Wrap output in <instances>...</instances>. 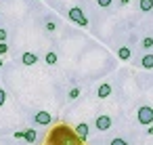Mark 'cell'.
<instances>
[{
	"mask_svg": "<svg viewBox=\"0 0 153 145\" xmlns=\"http://www.w3.org/2000/svg\"><path fill=\"white\" fill-rule=\"evenodd\" d=\"M59 139V145H80V139L74 135V130H69V128H59L57 132H55V137H53V141H57Z\"/></svg>",
	"mask_w": 153,
	"mask_h": 145,
	"instance_id": "1",
	"label": "cell"
},
{
	"mask_svg": "<svg viewBox=\"0 0 153 145\" xmlns=\"http://www.w3.org/2000/svg\"><path fill=\"white\" fill-rule=\"evenodd\" d=\"M67 17H69V21H74L76 25H80V28H88V17L84 15V11H82L80 7H71V9L67 11Z\"/></svg>",
	"mask_w": 153,
	"mask_h": 145,
	"instance_id": "2",
	"label": "cell"
},
{
	"mask_svg": "<svg viewBox=\"0 0 153 145\" xmlns=\"http://www.w3.org/2000/svg\"><path fill=\"white\" fill-rule=\"evenodd\" d=\"M136 120H138V124H143V126H151V124H153V107L140 105L138 111H136Z\"/></svg>",
	"mask_w": 153,
	"mask_h": 145,
	"instance_id": "3",
	"label": "cell"
},
{
	"mask_svg": "<svg viewBox=\"0 0 153 145\" xmlns=\"http://www.w3.org/2000/svg\"><path fill=\"white\" fill-rule=\"evenodd\" d=\"M34 122L40 124V126H48V124L53 122V116H51L48 111L42 109V111H36V114H34Z\"/></svg>",
	"mask_w": 153,
	"mask_h": 145,
	"instance_id": "4",
	"label": "cell"
},
{
	"mask_svg": "<svg viewBox=\"0 0 153 145\" xmlns=\"http://www.w3.org/2000/svg\"><path fill=\"white\" fill-rule=\"evenodd\" d=\"M21 63H23L25 67H34V65L38 63V55H36L34 51H25V53L21 55Z\"/></svg>",
	"mask_w": 153,
	"mask_h": 145,
	"instance_id": "5",
	"label": "cell"
},
{
	"mask_svg": "<svg viewBox=\"0 0 153 145\" xmlns=\"http://www.w3.org/2000/svg\"><path fill=\"white\" fill-rule=\"evenodd\" d=\"M88 132H90V126H88L86 122H80V124L74 128V135H76L80 141H86V139H88Z\"/></svg>",
	"mask_w": 153,
	"mask_h": 145,
	"instance_id": "6",
	"label": "cell"
},
{
	"mask_svg": "<svg viewBox=\"0 0 153 145\" xmlns=\"http://www.w3.org/2000/svg\"><path fill=\"white\" fill-rule=\"evenodd\" d=\"M111 124H113V120H111L109 116H99V118H94V126H97L99 130H109Z\"/></svg>",
	"mask_w": 153,
	"mask_h": 145,
	"instance_id": "7",
	"label": "cell"
},
{
	"mask_svg": "<svg viewBox=\"0 0 153 145\" xmlns=\"http://www.w3.org/2000/svg\"><path fill=\"white\" fill-rule=\"evenodd\" d=\"M111 93H113V88H111V84H107V82L99 84V88H97L99 99H107V97H111Z\"/></svg>",
	"mask_w": 153,
	"mask_h": 145,
	"instance_id": "8",
	"label": "cell"
},
{
	"mask_svg": "<svg viewBox=\"0 0 153 145\" xmlns=\"http://www.w3.org/2000/svg\"><path fill=\"white\" fill-rule=\"evenodd\" d=\"M140 67L143 70H151L153 67V53H145L140 57Z\"/></svg>",
	"mask_w": 153,
	"mask_h": 145,
	"instance_id": "9",
	"label": "cell"
},
{
	"mask_svg": "<svg viewBox=\"0 0 153 145\" xmlns=\"http://www.w3.org/2000/svg\"><path fill=\"white\" fill-rule=\"evenodd\" d=\"M130 57H132V51H130L128 46L117 49V59H120V61H130Z\"/></svg>",
	"mask_w": 153,
	"mask_h": 145,
	"instance_id": "10",
	"label": "cell"
},
{
	"mask_svg": "<svg viewBox=\"0 0 153 145\" xmlns=\"http://www.w3.org/2000/svg\"><path fill=\"white\" fill-rule=\"evenodd\" d=\"M38 139V132L34 130V128H30V130H23V141L25 143H34Z\"/></svg>",
	"mask_w": 153,
	"mask_h": 145,
	"instance_id": "11",
	"label": "cell"
},
{
	"mask_svg": "<svg viewBox=\"0 0 153 145\" xmlns=\"http://www.w3.org/2000/svg\"><path fill=\"white\" fill-rule=\"evenodd\" d=\"M138 9L143 13H151L153 11V0H138Z\"/></svg>",
	"mask_w": 153,
	"mask_h": 145,
	"instance_id": "12",
	"label": "cell"
},
{
	"mask_svg": "<svg viewBox=\"0 0 153 145\" xmlns=\"http://www.w3.org/2000/svg\"><path fill=\"white\" fill-rule=\"evenodd\" d=\"M44 61H46L48 65H57V61H59V55H57L55 51H48V53L44 55Z\"/></svg>",
	"mask_w": 153,
	"mask_h": 145,
	"instance_id": "13",
	"label": "cell"
},
{
	"mask_svg": "<svg viewBox=\"0 0 153 145\" xmlns=\"http://www.w3.org/2000/svg\"><path fill=\"white\" fill-rule=\"evenodd\" d=\"M140 46H143L145 51H151V49H153V36H145V38L140 40Z\"/></svg>",
	"mask_w": 153,
	"mask_h": 145,
	"instance_id": "14",
	"label": "cell"
},
{
	"mask_svg": "<svg viewBox=\"0 0 153 145\" xmlns=\"http://www.w3.org/2000/svg\"><path fill=\"white\" fill-rule=\"evenodd\" d=\"M44 30H46V32H55V30H57V23H55V21H51V19H48V21H46V23H44Z\"/></svg>",
	"mask_w": 153,
	"mask_h": 145,
	"instance_id": "15",
	"label": "cell"
},
{
	"mask_svg": "<svg viewBox=\"0 0 153 145\" xmlns=\"http://www.w3.org/2000/svg\"><path fill=\"white\" fill-rule=\"evenodd\" d=\"M67 97H69L71 101H74V99H78V97H80V88H78V86H74V88L69 90V95H67Z\"/></svg>",
	"mask_w": 153,
	"mask_h": 145,
	"instance_id": "16",
	"label": "cell"
},
{
	"mask_svg": "<svg viewBox=\"0 0 153 145\" xmlns=\"http://www.w3.org/2000/svg\"><path fill=\"white\" fill-rule=\"evenodd\" d=\"M111 2H113V0H97V4H99L101 9H109V7H111Z\"/></svg>",
	"mask_w": 153,
	"mask_h": 145,
	"instance_id": "17",
	"label": "cell"
},
{
	"mask_svg": "<svg viewBox=\"0 0 153 145\" xmlns=\"http://www.w3.org/2000/svg\"><path fill=\"white\" fill-rule=\"evenodd\" d=\"M109 145H128V143H126V139H122V137H115V139H113Z\"/></svg>",
	"mask_w": 153,
	"mask_h": 145,
	"instance_id": "18",
	"label": "cell"
},
{
	"mask_svg": "<svg viewBox=\"0 0 153 145\" xmlns=\"http://www.w3.org/2000/svg\"><path fill=\"white\" fill-rule=\"evenodd\" d=\"M4 103H7V90H4V88H0V107H2Z\"/></svg>",
	"mask_w": 153,
	"mask_h": 145,
	"instance_id": "19",
	"label": "cell"
},
{
	"mask_svg": "<svg viewBox=\"0 0 153 145\" xmlns=\"http://www.w3.org/2000/svg\"><path fill=\"white\" fill-rule=\"evenodd\" d=\"M7 38H9V32L4 28H0V42H7Z\"/></svg>",
	"mask_w": 153,
	"mask_h": 145,
	"instance_id": "20",
	"label": "cell"
},
{
	"mask_svg": "<svg viewBox=\"0 0 153 145\" xmlns=\"http://www.w3.org/2000/svg\"><path fill=\"white\" fill-rule=\"evenodd\" d=\"M9 53V44L7 42H0V55H7Z\"/></svg>",
	"mask_w": 153,
	"mask_h": 145,
	"instance_id": "21",
	"label": "cell"
},
{
	"mask_svg": "<svg viewBox=\"0 0 153 145\" xmlns=\"http://www.w3.org/2000/svg\"><path fill=\"white\" fill-rule=\"evenodd\" d=\"M13 137H15V139H23V130H17V132H13Z\"/></svg>",
	"mask_w": 153,
	"mask_h": 145,
	"instance_id": "22",
	"label": "cell"
},
{
	"mask_svg": "<svg viewBox=\"0 0 153 145\" xmlns=\"http://www.w3.org/2000/svg\"><path fill=\"white\" fill-rule=\"evenodd\" d=\"M120 4H122V7H128V4H130V0H120Z\"/></svg>",
	"mask_w": 153,
	"mask_h": 145,
	"instance_id": "23",
	"label": "cell"
},
{
	"mask_svg": "<svg viewBox=\"0 0 153 145\" xmlns=\"http://www.w3.org/2000/svg\"><path fill=\"white\" fill-rule=\"evenodd\" d=\"M147 135H153V124L149 126V130H147Z\"/></svg>",
	"mask_w": 153,
	"mask_h": 145,
	"instance_id": "24",
	"label": "cell"
},
{
	"mask_svg": "<svg viewBox=\"0 0 153 145\" xmlns=\"http://www.w3.org/2000/svg\"><path fill=\"white\" fill-rule=\"evenodd\" d=\"M0 67H2V59H0Z\"/></svg>",
	"mask_w": 153,
	"mask_h": 145,
	"instance_id": "25",
	"label": "cell"
}]
</instances>
